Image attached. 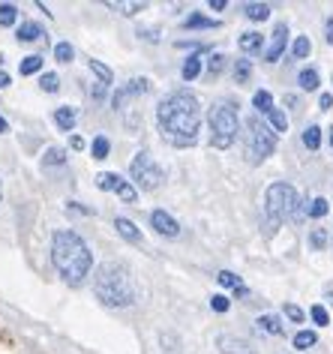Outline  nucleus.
<instances>
[{
    "mask_svg": "<svg viewBox=\"0 0 333 354\" xmlns=\"http://www.w3.org/2000/svg\"><path fill=\"white\" fill-rule=\"evenodd\" d=\"M156 123L162 138L174 147H189L198 141L201 129V105L189 91H174L156 105Z\"/></svg>",
    "mask_w": 333,
    "mask_h": 354,
    "instance_id": "f257e3e1",
    "label": "nucleus"
},
{
    "mask_svg": "<svg viewBox=\"0 0 333 354\" xmlns=\"http://www.w3.org/2000/svg\"><path fill=\"white\" fill-rule=\"evenodd\" d=\"M51 261H55L60 279H64L66 286L78 288L87 277H91L93 252L78 232L60 228V232H55V237H51Z\"/></svg>",
    "mask_w": 333,
    "mask_h": 354,
    "instance_id": "f03ea898",
    "label": "nucleus"
},
{
    "mask_svg": "<svg viewBox=\"0 0 333 354\" xmlns=\"http://www.w3.org/2000/svg\"><path fill=\"white\" fill-rule=\"evenodd\" d=\"M93 295H96L99 304L111 306V309L133 306L135 297H138L133 270H129L124 261H105V264H99V270H96V277H93Z\"/></svg>",
    "mask_w": 333,
    "mask_h": 354,
    "instance_id": "7ed1b4c3",
    "label": "nucleus"
},
{
    "mask_svg": "<svg viewBox=\"0 0 333 354\" xmlns=\"http://www.w3.org/2000/svg\"><path fill=\"white\" fill-rule=\"evenodd\" d=\"M301 201H297V189L285 180H276L267 187V196H265V214L270 219V225H279L285 219H294L301 216Z\"/></svg>",
    "mask_w": 333,
    "mask_h": 354,
    "instance_id": "20e7f679",
    "label": "nucleus"
},
{
    "mask_svg": "<svg viewBox=\"0 0 333 354\" xmlns=\"http://www.w3.org/2000/svg\"><path fill=\"white\" fill-rule=\"evenodd\" d=\"M238 129H240V118H238V109L222 100L210 109V145L219 147V150H229L238 138Z\"/></svg>",
    "mask_w": 333,
    "mask_h": 354,
    "instance_id": "39448f33",
    "label": "nucleus"
},
{
    "mask_svg": "<svg viewBox=\"0 0 333 354\" xmlns=\"http://www.w3.org/2000/svg\"><path fill=\"white\" fill-rule=\"evenodd\" d=\"M274 150H276V132L270 129L265 120L249 118V123H247V156L252 162H265Z\"/></svg>",
    "mask_w": 333,
    "mask_h": 354,
    "instance_id": "423d86ee",
    "label": "nucleus"
},
{
    "mask_svg": "<svg viewBox=\"0 0 333 354\" xmlns=\"http://www.w3.org/2000/svg\"><path fill=\"white\" fill-rule=\"evenodd\" d=\"M129 177H133V183H135L138 189L153 192V189H160V187H162L165 171H162L160 165H156V159L147 153V150H142V153H135L133 165H129Z\"/></svg>",
    "mask_w": 333,
    "mask_h": 354,
    "instance_id": "0eeeda50",
    "label": "nucleus"
},
{
    "mask_svg": "<svg viewBox=\"0 0 333 354\" xmlns=\"http://www.w3.org/2000/svg\"><path fill=\"white\" fill-rule=\"evenodd\" d=\"M96 187H99L102 192H117L120 201H126V205H135V198H138V189L129 180H124L120 174H115V171L96 174Z\"/></svg>",
    "mask_w": 333,
    "mask_h": 354,
    "instance_id": "6e6552de",
    "label": "nucleus"
},
{
    "mask_svg": "<svg viewBox=\"0 0 333 354\" xmlns=\"http://www.w3.org/2000/svg\"><path fill=\"white\" fill-rule=\"evenodd\" d=\"M147 91H151V82H147V78H133V82H126V84L115 93L111 105H115V109H124L126 100H133V96H142V93H147Z\"/></svg>",
    "mask_w": 333,
    "mask_h": 354,
    "instance_id": "1a4fd4ad",
    "label": "nucleus"
},
{
    "mask_svg": "<svg viewBox=\"0 0 333 354\" xmlns=\"http://www.w3.org/2000/svg\"><path fill=\"white\" fill-rule=\"evenodd\" d=\"M285 42H288V24H276L274 28V37H270V48L265 51V60L267 64H276L285 51Z\"/></svg>",
    "mask_w": 333,
    "mask_h": 354,
    "instance_id": "9d476101",
    "label": "nucleus"
},
{
    "mask_svg": "<svg viewBox=\"0 0 333 354\" xmlns=\"http://www.w3.org/2000/svg\"><path fill=\"white\" fill-rule=\"evenodd\" d=\"M151 225H153L162 237H178V234H180L178 219H174L171 214H165V210H153V214H151Z\"/></svg>",
    "mask_w": 333,
    "mask_h": 354,
    "instance_id": "9b49d317",
    "label": "nucleus"
},
{
    "mask_svg": "<svg viewBox=\"0 0 333 354\" xmlns=\"http://www.w3.org/2000/svg\"><path fill=\"white\" fill-rule=\"evenodd\" d=\"M115 228H117V234L124 237V241H129V243H142V232H138L135 223H129L126 216H117V219H115Z\"/></svg>",
    "mask_w": 333,
    "mask_h": 354,
    "instance_id": "f8f14e48",
    "label": "nucleus"
},
{
    "mask_svg": "<svg viewBox=\"0 0 333 354\" xmlns=\"http://www.w3.org/2000/svg\"><path fill=\"white\" fill-rule=\"evenodd\" d=\"M15 37H19V42H37L46 37V30H42L39 21H24L19 30H15Z\"/></svg>",
    "mask_w": 333,
    "mask_h": 354,
    "instance_id": "ddd939ff",
    "label": "nucleus"
},
{
    "mask_svg": "<svg viewBox=\"0 0 333 354\" xmlns=\"http://www.w3.org/2000/svg\"><path fill=\"white\" fill-rule=\"evenodd\" d=\"M183 28H187V30H213V28H219V21L216 19H207V15L192 12V15L183 19Z\"/></svg>",
    "mask_w": 333,
    "mask_h": 354,
    "instance_id": "4468645a",
    "label": "nucleus"
},
{
    "mask_svg": "<svg viewBox=\"0 0 333 354\" xmlns=\"http://www.w3.org/2000/svg\"><path fill=\"white\" fill-rule=\"evenodd\" d=\"M219 286H225V288H231V291H238L240 297H247L249 291H247V286H243V279L238 277V273H231V270H219Z\"/></svg>",
    "mask_w": 333,
    "mask_h": 354,
    "instance_id": "2eb2a0df",
    "label": "nucleus"
},
{
    "mask_svg": "<svg viewBox=\"0 0 333 354\" xmlns=\"http://www.w3.org/2000/svg\"><path fill=\"white\" fill-rule=\"evenodd\" d=\"M75 118H78V114H75L73 105H60V109L55 111V123H57V127L64 129V132H73V129H75Z\"/></svg>",
    "mask_w": 333,
    "mask_h": 354,
    "instance_id": "dca6fc26",
    "label": "nucleus"
},
{
    "mask_svg": "<svg viewBox=\"0 0 333 354\" xmlns=\"http://www.w3.org/2000/svg\"><path fill=\"white\" fill-rule=\"evenodd\" d=\"M238 46H240L243 55H256V51H261V46H265V37L256 33V30H249V33H243V37L238 39Z\"/></svg>",
    "mask_w": 333,
    "mask_h": 354,
    "instance_id": "f3484780",
    "label": "nucleus"
},
{
    "mask_svg": "<svg viewBox=\"0 0 333 354\" xmlns=\"http://www.w3.org/2000/svg\"><path fill=\"white\" fill-rule=\"evenodd\" d=\"M256 324H258V330L267 333V336H283L285 333V327H283V322H279L276 315H261Z\"/></svg>",
    "mask_w": 333,
    "mask_h": 354,
    "instance_id": "a211bd4d",
    "label": "nucleus"
},
{
    "mask_svg": "<svg viewBox=\"0 0 333 354\" xmlns=\"http://www.w3.org/2000/svg\"><path fill=\"white\" fill-rule=\"evenodd\" d=\"M19 21V6L15 3H0V28H12Z\"/></svg>",
    "mask_w": 333,
    "mask_h": 354,
    "instance_id": "6ab92c4d",
    "label": "nucleus"
},
{
    "mask_svg": "<svg viewBox=\"0 0 333 354\" xmlns=\"http://www.w3.org/2000/svg\"><path fill=\"white\" fill-rule=\"evenodd\" d=\"M243 12H247L249 21H265L270 15V6L267 3H247V6H243Z\"/></svg>",
    "mask_w": 333,
    "mask_h": 354,
    "instance_id": "aec40b11",
    "label": "nucleus"
},
{
    "mask_svg": "<svg viewBox=\"0 0 333 354\" xmlns=\"http://www.w3.org/2000/svg\"><path fill=\"white\" fill-rule=\"evenodd\" d=\"M252 105H256L261 114H270L274 111V96H270V91H258L256 96H252Z\"/></svg>",
    "mask_w": 333,
    "mask_h": 354,
    "instance_id": "412c9836",
    "label": "nucleus"
},
{
    "mask_svg": "<svg viewBox=\"0 0 333 354\" xmlns=\"http://www.w3.org/2000/svg\"><path fill=\"white\" fill-rule=\"evenodd\" d=\"M198 73H201V57H198V55H192L187 64H183L180 75H183V82H192V78H198Z\"/></svg>",
    "mask_w": 333,
    "mask_h": 354,
    "instance_id": "4be33fe9",
    "label": "nucleus"
},
{
    "mask_svg": "<svg viewBox=\"0 0 333 354\" xmlns=\"http://www.w3.org/2000/svg\"><path fill=\"white\" fill-rule=\"evenodd\" d=\"M91 69L96 73V78H99V84H105V87H108L111 82H115V73H111V69L105 66L102 60H91Z\"/></svg>",
    "mask_w": 333,
    "mask_h": 354,
    "instance_id": "5701e85b",
    "label": "nucleus"
},
{
    "mask_svg": "<svg viewBox=\"0 0 333 354\" xmlns=\"http://www.w3.org/2000/svg\"><path fill=\"white\" fill-rule=\"evenodd\" d=\"M303 145L310 147V150H318V145H321V129L315 127V123H310V127L303 129Z\"/></svg>",
    "mask_w": 333,
    "mask_h": 354,
    "instance_id": "b1692460",
    "label": "nucleus"
},
{
    "mask_svg": "<svg viewBox=\"0 0 333 354\" xmlns=\"http://www.w3.org/2000/svg\"><path fill=\"white\" fill-rule=\"evenodd\" d=\"M108 150H111V141L105 138V136H96L93 138V145H91L93 159H105V156H108Z\"/></svg>",
    "mask_w": 333,
    "mask_h": 354,
    "instance_id": "393cba45",
    "label": "nucleus"
},
{
    "mask_svg": "<svg viewBox=\"0 0 333 354\" xmlns=\"http://www.w3.org/2000/svg\"><path fill=\"white\" fill-rule=\"evenodd\" d=\"M297 82H301L303 91H315V87H318V73H315V69H301Z\"/></svg>",
    "mask_w": 333,
    "mask_h": 354,
    "instance_id": "a878e982",
    "label": "nucleus"
},
{
    "mask_svg": "<svg viewBox=\"0 0 333 354\" xmlns=\"http://www.w3.org/2000/svg\"><path fill=\"white\" fill-rule=\"evenodd\" d=\"M39 69H42V57H39V55H30V57L21 60L19 73H21V75H33V73H39Z\"/></svg>",
    "mask_w": 333,
    "mask_h": 354,
    "instance_id": "bb28decb",
    "label": "nucleus"
},
{
    "mask_svg": "<svg viewBox=\"0 0 333 354\" xmlns=\"http://www.w3.org/2000/svg\"><path fill=\"white\" fill-rule=\"evenodd\" d=\"M318 342V336H315L312 330H301L294 336V348H301V351H306V348H312V345Z\"/></svg>",
    "mask_w": 333,
    "mask_h": 354,
    "instance_id": "cd10ccee",
    "label": "nucleus"
},
{
    "mask_svg": "<svg viewBox=\"0 0 333 354\" xmlns=\"http://www.w3.org/2000/svg\"><path fill=\"white\" fill-rule=\"evenodd\" d=\"M42 162H46V165H64L66 162V150L64 147H48Z\"/></svg>",
    "mask_w": 333,
    "mask_h": 354,
    "instance_id": "c85d7f7f",
    "label": "nucleus"
},
{
    "mask_svg": "<svg viewBox=\"0 0 333 354\" xmlns=\"http://www.w3.org/2000/svg\"><path fill=\"white\" fill-rule=\"evenodd\" d=\"M39 87H42L46 93H57V91H60V78H57V73H46V75H42V78H39Z\"/></svg>",
    "mask_w": 333,
    "mask_h": 354,
    "instance_id": "c756f323",
    "label": "nucleus"
},
{
    "mask_svg": "<svg viewBox=\"0 0 333 354\" xmlns=\"http://www.w3.org/2000/svg\"><path fill=\"white\" fill-rule=\"evenodd\" d=\"M249 75H252L249 60H238V64H234V82L243 84V82H249Z\"/></svg>",
    "mask_w": 333,
    "mask_h": 354,
    "instance_id": "7c9ffc66",
    "label": "nucleus"
},
{
    "mask_svg": "<svg viewBox=\"0 0 333 354\" xmlns=\"http://www.w3.org/2000/svg\"><path fill=\"white\" fill-rule=\"evenodd\" d=\"M306 214H310L312 219H321L324 214H327V198H312L310 207H306Z\"/></svg>",
    "mask_w": 333,
    "mask_h": 354,
    "instance_id": "2f4dec72",
    "label": "nucleus"
},
{
    "mask_svg": "<svg viewBox=\"0 0 333 354\" xmlns=\"http://www.w3.org/2000/svg\"><path fill=\"white\" fill-rule=\"evenodd\" d=\"M73 46H69V42H57L55 46V57H57V64H69V60H73Z\"/></svg>",
    "mask_w": 333,
    "mask_h": 354,
    "instance_id": "473e14b6",
    "label": "nucleus"
},
{
    "mask_svg": "<svg viewBox=\"0 0 333 354\" xmlns=\"http://www.w3.org/2000/svg\"><path fill=\"white\" fill-rule=\"evenodd\" d=\"M310 243H312V250H324V246H327V232H324V228H312Z\"/></svg>",
    "mask_w": 333,
    "mask_h": 354,
    "instance_id": "72a5a7b5",
    "label": "nucleus"
},
{
    "mask_svg": "<svg viewBox=\"0 0 333 354\" xmlns=\"http://www.w3.org/2000/svg\"><path fill=\"white\" fill-rule=\"evenodd\" d=\"M267 118H270V123H274L276 132H285V129H288V118H285V114L279 111V109H274V111L267 114Z\"/></svg>",
    "mask_w": 333,
    "mask_h": 354,
    "instance_id": "f704fd0d",
    "label": "nucleus"
},
{
    "mask_svg": "<svg viewBox=\"0 0 333 354\" xmlns=\"http://www.w3.org/2000/svg\"><path fill=\"white\" fill-rule=\"evenodd\" d=\"M310 48H312L310 39H306V37H297L294 46H292V55H294V57H306V55H310Z\"/></svg>",
    "mask_w": 333,
    "mask_h": 354,
    "instance_id": "c9c22d12",
    "label": "nucleus"
},
{
    "mask_svg": "<svg viewBox=\"0 0 333 354\" xmlns=\"http://www.w3.org/2000/svg\"><path fill=\"white\" fill-rule=\"evenodd\" d=\"M108 6H111V10H120L124 15H135V12H142L147 3H108Z\"/></svg>",
    "mask_w": 333,
    "mask_h": 354,
    "instance_id": "e433bc0d",
    "label": "nucleus"
},
{
    "mask_svg": "<svg viewBox=\"0 0 333 354\" xmlns=\"http://www.w3.org/2000/svg\"><path fill=\"white\" fill-rule=\"evenodd\" d=\"M210 306H213L216 313H229V297H225V295H213V297H210Z\"/></svg>",
    "mask_w": 333,
    "mask_h": 354,
    "instance_id": "4c0bfd02",
    "label": "nucleus"
},
{
    "mask_svg": "<svg viewBox=\"0 0 333 354\" xmlns=\"http://www.w3.org/2000/svg\"><path fill=\"white\" fill-rule=\"evenodd\" d=\"M310 315H312L315 324H327V322H330V318H327V309H324V306H312Z\"/></svg>",
    "mask_w": 333,
    "mask_h": 354,
    "instance_id": "58836bf2",
    "label": "nucleus"
},
{
    "mask_svg": "<svg viewBox=\"0 0 333 354\" xmlns=\"http://www.w3.org/2000/svg\"><path fill=\"white\" fill-rule=\"evenodd\" d=\"M222 60H225L222 55H213V57H210V60H207V73H210V75H219V73H222Z\"/></svg>",
    "mask_w": 333,
    "mask_h": 354,
    "instance_id": "ea45409f",
    "label": "nucleus"
},
{
    "mask_svg": "<svg viewBox=\"0 0 333 354\" xmlns=\"http://www.w3.org/2000/svg\"><path fill=\"white\" fill-rule=\"evenodd\" d=\"M285 315L292 318V322H303V309H301V306H294V304H288V306H285Z\"/></svg>",
    "mask_w": 333,
    "mask_h": 354,
    "instance_id": "a19ab883",
    "label": "nucleus"
},
{
    "mask_svg": "<svg viewBox=\"0 0 333 354\" xmlns=\"http://www.w3.org/2000/svg\"><path fill=\"white\" fill-rule=\"evenodd\" d=\"M324 30H327V37H324V39L333 46V15H327V21H324Z\"/></svg>",
    "mask_w": 333,
    "mask_h": 354,
    "instance_id": "79ce46f5",
    "label": "nucleus"
},
{
    "mask_svg": "<svg viewBox=\"0 0 333 354\" xmlns=\"http://www.w3.org/2000/svg\"><path fill=\"white\" fill-rule=\"evenodd\" d=\"M318 105H321V109H330V105H333V96H330V93H321Z\"/></svg>",
    "mask_w": 333,
    "mask_h": 354,
    "instance_id": "37998d69",
    "label": "nucleus"
},
{
    "mask_svg": "<svg viewBox=\"0 0 333 354\" xmlns=\"http://www.w3.org/2000/svg\"><path fill=\"white\" fill-rule=\"evenodd\" d=\"M10 84H12V78L6 73H0V91H3V87H10Z\"/></svg>",
    "mask_w": 333,
    "mask_h": 354,
    "instance_id": "c03bdc74",
    "label": "nucleus"
},
{
    "mask_svg": "<svg viewBox=\"0 0 333 354\" xmlns=\"http://www.w3.org/2000/svg\"><path fill=\"white\" fill-rule=\"evenodd\" d=\"M69 145H73L75 150H82V147H84V138H82V136H73V141H69Z\"/></svg>",
    "mask_w": 333,
    "mask_h": 354,
    "instance_id": "a18cd8bd",
    "label": "nucleus"
},
{
    "mask_svg": "<svg viewBox=\"0 0 333 354\" xmlns=\"http://www.w3.org/2000/svg\"><path fill=\"white\" fill-rule=\"evenodd\" d=\"M210 10H225V0H210Z\"/></svg>",
    "mask_w": 333,
    "mask_h": 354,
    "instance_id": "49530a36",
    "label": "nucleus"
},
{
    "mask_svg": "<svg viewBox=\"0 0 333 354\" xmlns=\"http://www.w3.org/2000/svg\"><path fill=\"white\" fill-rule=\"evenodd\" d=\"M324 297H327L330 304H333V282H330V286H324Z\"/></svg>",
    "mask_w": 333,
    "mask_h": 354,
    "instance_id": "de8ad7c7",
    "label": "nucleus"
},
{
    "mask_svg": "<svg viewBox=\"0 0 333 354\" xmlns=\"http://www.w3.org/2000/svg\"><path fill=\"white\" fill-rule=\"evenodd\" d=\"M0 132H10V123H6L3 118H0Z\"/></svg>",
    "mask_w": 333,
    "mask_h": 354,
    "instance_id": "09e8293b",
    "label": "nucleus"
},
{
    "mask_svg": "<svg viewBox=\"0 0 333 354\" xmlns=\"http://www.w3.org/2000/svg\"><path fill=\"white\" fill-rule=\"evenodd\" d=\"M327 138H330V147H333V127H330V136Z\"/></svg>",
    "mask_w": 333,
    "mask_h": 354,
    "instance_id": "8fccbe9b",
    "label": "nucleus"
},
{
    "mask_svg": "<svg viewBox=\"0 0 333 354\" xmlns=\"http://www.w3.org/2000/svg\"><path fill=\"white\" fill-rule=\"evenodd\" d=\"M0 192H3V189H0Z\"/></svg>",
    "mask_w": 333,
    "mask_h": 354,
    "instance_id": "3c124183",
    "label": "nucleus"
}]
</instances>
